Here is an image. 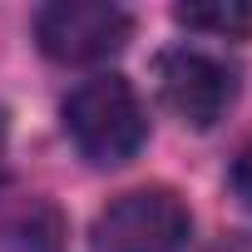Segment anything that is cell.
<instances>
[{"label":"cell","mask_w":252,"mask_h":252,"mask_svg":"<svg viewBox=\"0 0 252 252\" xmlns=\"http://www.w3.org/2000/svg\"><path fill=\"white\" fill-rule=\"evenodd\" d=\"M64 134L74 139L79 158H89L94 168H119L129 163L144 139H149V114L139 89L124 74H89L69 89L64 99Z\"/></svg>","instance_id":"cell-1"},{"label":"cell","mask_w":252,"mask_h":252,"mask_svg":"<svg viewBox=\"0 0 252 252\" xmlns=\"http://www.w3.org/2000/svg\"><path fill=\"white\" fill-rule=\"evenodd\" d=\"M0 252H64V222L45 198L0 213Z\"/></svg>","instance_id":"cell-5"},{"label":"cell","mask_w":252,"mask_h":252,"mask_svg":"<svg viewBox=\"0 0 252 252\" xmlns=\"http://www.w3.org/2000/svg\"><path fill=\"white\" fill-rule=\"evenodd\" d=\"M208 252H252V237H247V232H227V237H218Z\"/></svg>","instance_id":"cell-8"},{"label":"cell","mask_w":252,"mask_h":252,"mask_svg":"<svg viewBox=\"0 0 252 252\" xmlns=\"http://www.w3.org/2000/svg\"><path fill=\"white\" fill-rule=\"evenodd\" d=\"M232 193H237V203L252 213V144L232 158Z\"/></svg>","instance_id":"cell-7"},{"label":"cell","mask_w":252,"mask_h":252,"mask_svg":"<svg viewBox=\"0 0 252 252\" xmlns=\"http://www.w3.org/2000/svg\"><path fill=\"white\" fill-rule=\"evenodd\" d=\"M193 218L173 188H129L99 208L89 227L94 252H183Z\"/></svg>","instance_id":"cell-2"},{"label":"cell","mask_w":252,"mask_h":252,"mask_svg":"<svg viewBox=\"0 0 252 252\" xmlns=\"http://www.w3.org/2000/svg\"><path fill=\"white\" fill-rule=\"evenodd\" d=\"M158 99L168 114H178L193 129H213V124L237 104V64L227 55L203 50V45H173L154 60Z\"/></svg>","instance_id":"cell-3"},{"label":"cell","mask_w":252,"mask_h":252,"mask_svg":"<svg viewBox=\"0 0 252 252\" xmlns=\"http://www.w3.org/2000/svg\"><path fill=\"white\" fill-rule=\"evenodd\" d=\"M178 25L198 30V35H213V40H242L252 30V10L237 5V0H203V5H178L173 10Z\"/></svg>","instance_id":"cell-6"},{"label":"cell","mask_w":252,"mask_h":252,"mask_svg":"<svg viewBox=\"0 0 252 252\" xmlns=\"http://www.w3.org/2000/svg\"><path fill=\"white\" fill-rule=\"evenodd\" d=\"M134 35V15L109 0H50L35 10V40L55 64H104Z\"/></svg>","instance_id":"cell-4"}]
</instances>
